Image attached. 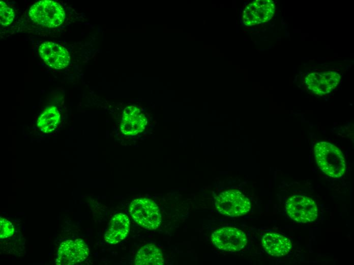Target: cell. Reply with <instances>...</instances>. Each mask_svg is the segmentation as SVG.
Returning a JSON list of instances; mask_svg holds the SVG:
<instances>
[{"label":"cell","instance_id":"8fae6325","mask_svg":"<svg viewBox=\"0 0 354 265\" xmlns=\"http://www.w3.org/2000/svg\"><path fill=\"white\" fill-rule=\"evenodd\" d=\"M148 121L139 107L129 105L124 110L120 130L126 136H134L143 131Z\"/></svg>","mask_w":354,"mask_h":265},{"label":"cell","instance_id":"4fadbf2b","mask_svg":"<svg viewBox=\"0 0 354 265\" xmlns=\"http://www.w3.org/2000/svg\"><path fill=\"white\" fill-rule=\"evenodd\" d=\"M262 244L268 254L280 257L287 254L292 247L290 241L286 236L275 232H269L263 235Z\"/></svg>","mask_w":354,"mask_h":265},{"label":"cell","instance_id":"e0dca14e","mask_svg":"<svg viewBox=\"0 0 354 265\" xmlns=\"http://www.w3.org/2000/svg\"><path fill=\"white\" fill-rule=\"evenodd\" d=\"M0 225V237L1 239L7 238L12 235L14 233V228L10 221L1 217Z\"/></svg>","mask_w":354,"mask_h":265},{"label":"cell","instance_id":"3957f363","mask_svg":"<svg viewBox=\"0 0 354 265\" xmlns=\"http://www.w3.org/2000/svg\"><path fill=\"white\" fill-rule=\"evenodd\" d=\"M31 19L36 24L47 28L60 25L65 19V12L58 3L49 0L37 2L29 10Z\"/></svg>","mask_w":354,"mask_h":265},{"label":"cell","instance_id":"8992f818","mask_svg":"<svg viewBox=\"0 0 354 265\" xmlns=\"http://www.w3.org/2000/svg\"><path fill=\"white\" fill-rule=\"evenodd\" d=\"M340 79V74L335 71L312 72L305 77L304 84L312 93L322 96L334 90L339 84Z\"/></svg>","mask_w":354,"mask_h":265},{"label":"cell","instance_id":"ba28073f","mask_svg":"<svg viewBox=\"0 0 354 265\" xmlns=\"http://www.w3.org/2000/svg\"><path fill=\"white\" fill-rule=\"evenodd\" d=\"M89 250L81 239L67 240L62 242L58 249L55 263L58 265H73L84 260Z\"/></svg>","mask_w":354,"mask_h":265},{"label":"cell","instance_id":"9c48e42d","mask_svg":"<svg viewBox=\"0 0 354 265\" xmlns=\"http://www.w3.org/2000/svg\"><path fill=\"white\" fill-rule=\"evenodd\" d=\"M275 5L271 0H256L248 4L243 11L244 24L252 26L266 22L273 16Z\"/></svg>","mask_w":354,"mask_h":265},{"label":"cell","instance_id":"6da1fadb","mask_svg":"<svg viewBox=\"0 0 354 265\" xmlns=\"http://www.w3.org/2000/svg\"><path fill=\"white\" fill-rule=\"evenodd\" d=\"M314 150L316 163L327 175L333 178L341 177L345 171L346 163L341 150L327 142L317 143Z\"/></svg>","mask_w":354,"mask_h":265},{"label":"cell","instance_id":"5bb4252c","mask_svg":"<svg viewBox=\"0 0 354 265\" xmlns=\"http://www.w3.org/2000/svg\"><path fill=\"white\" fill-rule=\"evenodd\" d=\"M134 261L136 265H162L164 258L159 248L153 244H148L138 250Z\"/></svg>","mask_w":354,"mask_h":265},{"label":"cell","instance_id":"9a60e30c","mask_svg":"<svg viewBox=\"0 0 354 265\" xmlns=\"http://www.w3.org/2000/svg\"><path fill=\"white\" fill-rule=\"evenodd\" d=\"M60 122V114L55 106L46 108L37 120V126L43 132L48 134L55 129Z\"/></svg>","mask_w":354,"mask_h":265},{"label":"cell","instance_id":"277c9868","mask_svg":"<svg viewBox=\"0 0 354 265\" xmlns=\"http://www.w3.org/2000/svg\"><path fill=\"white\" fill-rule=\"evenodd\" d=\"M215 205L221 214L238 217L247 214L251 208L250 200L237 190L222 192L215 199Z\"/></svg>","mask_w":354,"mask_h":265},{"label":"cell","instance_id":"7a4b0ae2","mask_svg":"<svg viewBox=\"0 0 354 265\" xmlns=\"http://www.w3.org/2000/svg\"><path fill=\"white\" fill-rule=\"evenodd\" d=\"M133 220L147 229H157L161 222V215L158 205L152 200L140 198L133 200L129 208Z\"/></svg>","mask_w":354,"mask_h":265},{"label":"cell","instance_id":"5b68a950","mask_svg":"<svg viewBox=\"0 0 354 265\" xmlns=\"http://www.w3.org/2000/svg\"><path fill=\"white\" fill-rule=\"evenodd\" d=\"M286 209L290 218L298 222H312L317 217L316 204L312 199L303 195L289 197L286 202Z\"/></svg>","mask_w":354,"mask_h":265},{"label":"cell","instance_id":"30bf717a","mask_svg":"<svg viewBox=\"0 0 354 265\" xmlns=\"http://www.w3.org/2000/svg\"><path fill=\"white\" fill-rule=\"evenodd\" d=\"M40 56L50 67L62 69L66 67L70 60L67 50L55 42L47 41L43 43L39 48Z\"/></svg>","mask_w":354,"mask_h":265},{"label":"cell","instance_id":"52a82bcc","mask_svg":"<svg viewBox=\"0 0 354 265\" xmlns=\"http://www.w3.org/2000/svg\"><path fill=\"white\" fill-rule=\"evenodd\" d=\"M211 242L220 250L234 252L242 249L247 243L245 233L233 227H223L214 232Z\"/></svg>","mask_w":354,"mask_h":265},{"label":"cell","instance_id":"2e32d148","mask_svg":"<svg viewBox=\"0 0 354 265\" xmlns=\"http://www.w3.org/2000/svg\"><path fill=\"white\" fill-rule=\"evenodd\" d=\"M0 22L4 26L10 25L14 17L13 10L9 7L4 2H0Z\"/></svg>","mask_w":354,"mask_h":265},{"label":"cell","instance_id":"7c38bea8","mask_svg":"<svg viewBox=\"0 0 354 265\" xmlns=\"http://www.w3.org/2000/svg\"><path fill=\"white\" fill-rule=\"evenodd\" d=\"M130 221L128 217L123 213H117L111 219L104 234L105 240L112 244L125 239L130 231Z\"/></svg>","mask_w":354,"mask_h":265}]
</instances>
